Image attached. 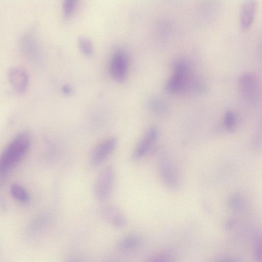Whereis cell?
Here are the masks:
<instances>
[{
  "label": "cell",
  "instance_id": "1",
  "mask_svg": "<svg viewBox=\"0 0 262 262\" xmlns=\"http://www.w3.org/2000/svg\"><path fill=\"white\" fill-rule=\"evenodd\" d=\"M31 143L29 133L24 131L16 135L4 148L0 158L1 177L15 167L29 151Z\"/></svg>",
  "mask_w": 262,
  "mask_h": 262
},
{
  "label": "cell",
  "instance_id": "2",
  "mask_svg": "<svg viewBox=\"0 0 262 262\" xmlns=\"http://www.w3.org/2000/svg\"><path fill=\"white\" fill-rule=\"evenodd\" d=\"M18 47L23 55L29 61L39 63L43 58L40 45L35 33L28 31L24 33L18 41Z\"/></svg>",
  "mask_w": 262,
  "mask_h": 262
},
{
  "label": "cell",
  "instance_id": "3",
  "mask_svg": "<svg viewBox=\"0 0 262 262\" xmlns=\"http://www.w3.org/2000/svg\"><path fill=\"white\" fill-rule=\"evenodd\" d=\"M189 70L185 62L179 61L175 63L172 76L167 81L165 90L170 94L182 92L189 84Z\"/></svg>",
  "mask_w": 262,
  "mask_h": 262
},
{
  "label": "cell",
  "instance_id": "4",
  "mask_svg": "<svg viewBox=\"0 0 262 262\" xmlns=\"http://www.w3.org/2000/svg\"><path fill=\"white\" fill-rule=\"evenodd\" d=\"M238 88L243 98L247 102L253 103L258 100L260 85L257 77L254 74H243L238 79Z\"/></svg>",
  "mask_w": 262,
  "mask_h": 262
},
{
  "label": "cell",
  "instance_id": "5",
  "mask_svg": "<svg viewBox=\"0 0 262 262\" xmlns=\"http://www.w3.org/2000/svg\"><path fill=\"white\" fill-rule=\"evenodd\" d=\"M114 179L113 169L110 166L103 168L97 176L93 187L95 197L100 201L108 198L112 191Z\"/></svg>",
  "mask_w": 262,
  "mask_h": 262
},
{
  "label": "cell",
  "instance_id": "6",
  "mask_svg": "<svg viewBox=\"0 0 262 262\" xmlns=\"http://www.w3.org/2000/svg\"><path fill=\"white\" fill-rule=\"evenodd\" d=\"M160 177L165 186L171 190L178 189L181 183L178 170L169 159H162L158 164Z\"/></svg>",
  "mask_w": 262,
  "mask_h": 262
},
{
  "label": "cell",
  "instance_id": "7",
  "mask_svg": "<svg viewBox=\"0 0 262 262\" xmlns=\"http://www.w3.org/2000/svg\"><path fill=\"white\" fill-rule=\"evenodd\" d=\"M128 69V59L122 51H116L111 58L110 72L113 78L118 82H123L126 78Z\"/></svg>",
  "mask_w": 262,
  "mask_h": 262
},
{
  "label": "cell",
  "instance_id": "8",
  "mask_svg": "<svg viewBox=\"0 0 262 262\" xmlns=\"http://www.w3.org/2000/svg\"><path fill=\"white\" fill-rule=\"evenodd\" d=\"M100 213L103 220L112 226L122 228L127 224V219L125 215L114 205H103L100 208Z\"/></svg>",
  "mask_w": 262,
  "mask_h": 262
},
{
  "label": "cell",
  "instance_id": "9",
  "mask_svg": "<svg viewBox=\"0 0 262 262\" xmlns=\"http://www.w3.org/2000/svg\"><path fill=\"white\" fill-rule=\"evenodd\" d=\"M7 75L9 83L15 92L21 94L26 91L29 76L25 69L20 67L13 66L8 69Z\"/></svg>",
  "mask_w": 262,
  "mask_h": 262
},
{
  "label": "cell",
  "instance_id": "10",
  "mask_svg": "<svg viewBox=\"0 0 262 262\" xmlns=\"http://www.w3.org/2000/svg\"><path fill=\"white\" fill-rule=\"evenodd\" d=\"M117 144V140L111 137L100 142L92 152L90 163L93 167L98 166L112 152Z\"/></svg>",
  "mask_w": 262,
  "mask_h": 262
},
{
  "label": "cell",
  "instance_id": "11",
  "mask_svg": "<svg viewBox=\"0 0 262 262\" xmlns=\"http://www.w3.org/2000/svg\"><path fill=\"white\" fill-rule=\"evenodd\" d=\"M158 137V130L155 127L150 128L135 148L132 157L138 160L143 157L149 150Z\"/></svg>",
  "mask_w": 262,
  "mask_h": 262
},
{
  "label": "cell",
  "instance_id": "12",
  "mask_svg": "<svg viewBox=\"0 0 262 262\" xmlns=\"http://www.w3.org/2000/svg\"><path fill=\"white\" fill-rule=\"evenodd\" d=\"M257 9V0H246L239 13V24L243 31L249 29L254 19Z\"/></svg>",
  "mask_w": 262,
  "mask_h": 262
},
{
  "label": "cell",
  "instance_id": "13",
  "mask_svg": "<svg viewBox=\"0 0 262 262\" xmlns=\"http://www.w3.org/2000/svg\"><path fill=\"white\" fill-rule=\"evenodd\" d=\"M141 242L140 236L135 233L125 235L119 243V248L124 251H128L136 248Z\"/></svg>",
  "mask_w": 262,
  "mask_h": 262
},
{
  "label": "cell",
  "instance_id": "14",
  "mask_svg": "<svg viewBox=\"0 0 262 262\" xmlns=\"http://www.w3.org/2000/svg\"><path fill=\"white\" fill-rule=\"evenodd\" d=\"M10 192L12 197L19 202L27 203L30 201V195L28 191L18 184H12Z\"/></svg>",
  "mask_w": 262,
  "mask_h": 262
},
{
  "label": "cell",
  "instance_id": "15",
  "mask_svg": "<svg viewBox=\"0 0 262 262\" xmlns=\"http://www.w3.org/2000/svg\"><path fill=\"white\" fill-rule=\"evenodd\" d=\"M77 45L80 52L86 56H91L94 54V48L92 41L83 36L77 39Z\"/></svg>",
  "mask_w": 262,
  "mask_h": 262
},
{
  "label": "cell",
  "instance_id": "16",
  "mask_svg": "<svg viewBox=\"0 0 262 262\" xmlns=\"http://www.w3.org/2000/svg\"><path fill=\"white\" fill-rule=\"evenodd\" d=\"M237 123V117L235 113L229 111L226 113L224 117V125L228 131L233 130L236 127Z\"/></svg>",
  "mask_w": 262,
  "mask_h": 262
},
{
  "label": "cell",
  "instance_id": "17",
  "mask_svg": "<svg viewBox=\"0 0 262 262\" xmlns=\"http://www.w3.org/2000/svg\"><path fill=\"white\" fill-rule=\"evenodd\" d=\"M78 0H63L62 12L64 18H69L73 13Z\"/></svg>",
  "mask_w": 262,
  "mask_h": 262
},
{
  "label": "cell",
  "instance_id": "18",
  "mask_svg": "<svg viewBox=\"0 0 262 262\" xmlns=\"http://www.w3.org/2000/svg\"><path fill=\"white\" fill-rule=\"evenodd\" d=\"M173 257V254L171 251L165 250L151 256L148 260L155 262L169 261H171Z\"/></svg>",
  "mask_w": 262,
  "mask_h": 262
},
{
  "label": "cell",
  "instance_id": "19",
  "mask_svg": "<svg viewBox=\"0 0 262 262\" xmlns=\"http://www.w3.org/2000/svg\"><path fill=\"white\" fill-rule=\"evenodd\" d=\"M148 105L150 109L158 114H164L167 112L165 104L157 98H152L149 101Z\"/></svg>",
  "mask_w": 262,
  "mask_h": 262
},
{
  "label": "cell",
  "instance_id": "20",
  "mask_svg": "<svg viewBox=\"0 0 262 262\" xmlns=\"http://www.w3.org/2000/svg\"><path fill=\"white\" fill-rule=\"evenodd\" d=\"M47 215H42L39 216L37 219H36L33 222H32L30 227V231L31 233L34 232H36L40 231V229H42V227L47 221Z\"/></svg>",
  "mask_w": 262,
  "mask_h": 262
},
{
  "label": "cell",
  "instance_id": "21",
  "mask_svg": "<svg viewBox=\"0 0 262 262\" xmlns=\"http://www.w3.org/2000/svg\"><path fill=\"white\" fill-rule=\"evenodd\" d=\"M255 255L257 259L262 260V238L259 239L256 245Z\"/></svg>",
  "mask_w": 262,
  "mask_h": 262
},
{
  "label": "cell",
  "instance_id": "22",
  "mask_svg": "<svg viewBox=\"0 0 262 262\" xmlns=\"http://www.w3.org/2000/svg\"><path fill=\"white\" fill-rule=\"evenodd\" d=\"M62 92L65 95H70L72 93L73 90L69 85H64L62 88Z\"/></svg>",
  "mask_w": 262,
  "mask_h": 262
},
{
  "label": "cell",
  "instance_id": "23",
  "mask_svg": "<svg viewBox=\"0 0 262 262\" xmlns=\"http://www.w3.org/2000/svg\"><path fill=\"white\" fill-rule=\"evenodd\" d=\"M231 205L233 206L234 208H238L241 205V200L237 198H233L231 200Z\"/></svg>",
  "mask_w": 262,
  "mask_h": 262
}]
</instances>
